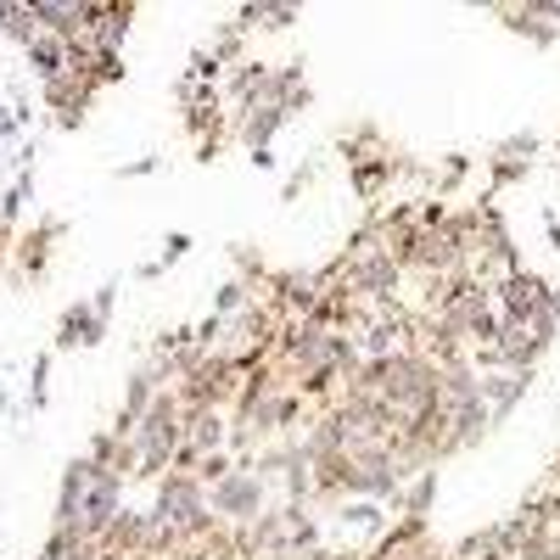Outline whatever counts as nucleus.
I'll return each instance as SVG.
<instances>
[{"mask_svg":"<svg viewBox=\"0 0 560 560\" xmlns=\"http://www.w3.org/2000/svg\"><path fill=\"white\" fill-rule=\"evenodd\" d=\"M404 482H409V471L398 465V454L387 443H370V448L342 454V499L382 504V499H398Z\"/></svg>","mask_w":560,"mask_h":560,"instance_id":"obj_1","label":"nucleus"},{"mask_svg":"<svg viewBox=\"0 0 560 560\" xmlns=\"http://www.w3.org/2000/svg\"><path fill=\"white\" fill-rule=\"evenodd\" d=\"M264 510H269V482L253 471V465H236L224 482L208 488V516L230 533H242L253 516H264Z\"/></svg>","mask_w":560,"mask_h":560,"instance_id":"obj_2","label":"nucleus"},{"mask_svg":"<svg viewBox=\"0 0 560 560\" xmlns=\"http://www.w3.org/2000/svg\"><path fill=\"white\" fill-rule=\"evenodd\" d=\"M488 298H493L499 325H527V319H538V308H544V298H549V280L522 264V269L488 280Z\"/></svg>","mask_w":560,"mask_h":560,"instance_id":"obj_3","label":"nucleus"},{"mask_svg":"<svg viewBox=\"0 0 560 560\" xmlns=\"http://www.w3.org/2000/svg\"><path fill=\"white\" fill-rule=\"evenodd\" d=\"M118 510H124V477H118V471H102V465H90V488H84L79 527H73V533H84L90 544H96V538L113 527Z\"/></svg>","mask_w":560,"mask_h":560,"instance_id":"obj_4","label":"nucleus"},{"mask_svg":"<svg viewBox=\"0 0 560 560\" xmlns=\"http://www.w3.org/2000/svg\"><path fill=\"white\" fill-rule=\"evenodd\" d=\"M62 219H39V224H28L23 236H12V264H18V280L23 287H34V280L51 269V253H57V242H62Z\"/></svg>","mask_w":560,"mask_h":560,"instance_id":"obj_5","label":"nucleus"},{"mask_svg":"<svg viewBox=\"0 0 560 560\" xmlns=\"http://www.w3.org/2000/svg\"><path fill=\"white\" fill-rule=\"evenodd\" d=\"M152 533H158L152 510H118L113 527L96 538V549L102 555H147L152 560Z\"/></svg>","mask_w":560,"mask_h":560,"instance_id":"obj_6","label":"nucleus"},{"mask_svg":"<svg viewBox=\"0 0 560 560\" xmlns=\"http://www.w3.org/2000/svg\"><path fill=\"white\" fill-rule=\"evenodd\" d=\"M163 393V382H158V370L152 364H140V370H129V387H124V409H118V420H113V438L118 443H129V432L140 427V415H147L152 409V398Z\"/></svg>","mask_w":560,"mask_h":560,"instance_id":"obj_7","label":"nucleus"},{"mask_svg":"<svg viewBox=\"0 0 560 560\" xmlns=\"http://www.w3.org/2000/svg\"><path fill=\"white\" fill-rule=\"evenodd\" d=\"M96 96H102V90H90L84 79H68V73L45 84V107L57 113V124H62V129H79V124H84V113L96 107Z\"/></svg>","mask_w":560,"mask_h":560,"instance_id":"obj_8","label":"nucleus"},{"mask_svg":"<svg viewBox=\"0 0 560 560\" xmlns=\"http://www.w3.org/2000/svg\"><path fill=\"white\" fill-rule=\"evenodd\" d=\"M527 387H533V376H504V370H499V376H482V382H477L482 409H488V427H493V432L504 427L510 415H516V404L527 398Z\"/></svg>","mask_w":560,"mask_h":560,"instance_id":"obj_9","label":"nucleus"},{"mask_svg":"<svg viewBox=\"0 0 560 560\" xmlns=\"http://www.w3.org/2000/svg\"><path fill=\"white\" fill-rule=\"evenodd\" d=\"M185 448L197 459L230 448V409H185Z\"/></svg>","mask_w":560,"mask_h":560,"instance_id":"obj_10","label":"nucleus"},{"mask_svg":"<svg viewBox=\"0 0 560 560\" xmlns=\"http://www.w3.org/2000/svg\"><path fill=\"white\" fill-rule=\"evenodd\" d=\"M129 28H135V7H102V0H90V28H84V39L96 45V51H124Z\"/></svg>","mask_w":560,"mask_h":560,"instance_id":"obj_11","label":"nucleus"},{"mask_svg":"<svg viewBox=\"0 0 560 560\" xmlns=\"http://www.w3.org/2000/svg\"><path fill=\"white\" fill-rule=\"evenodd\" d=\"M287 107H275V102H258V107H247L242 118H236V140H242V147L247 152H269L275 147V135L280 129H287Z\"/></svg>","mask_w":560,"mask_h":560,"instance_id":"obj_12","label":"nucleus"},{"mask_svg":"<svg viewBox=\"0 0 560 560\" xmlns=\"http://www.w3.org/2000/svg\"><path fill=\"white\" fill-rule=\"evenodd\" d=\"M549 7L555 0H527V7H493V18L510 28V34H522V39H538V45H555V23H549Z\"/></svg>","mask_w":560,"mask_h":560,"instance_id":"obj_13","label":"nucleus"},{"mask_svg":"<svg viewBox=\"0 0 560 560\" xmlns=\"http://www.w3.org/2000/svg\"><path fill=\"white\" fill-rule=\"evenodd\" d=\"M107 337V325L90 314V303L79 298V303H68L62 308V319H57V348H96Z\"/></svg>","mask_w":560,"mask_h":560,"instance_id":"obj_14","label":"nucleus"},{"mask_svg":"<svg viewBox=\"0 0 560 560\" xmlns=\"http://www.w3.org/2000/svg\"><path fill=\"white\" fill-rule=\"evenodd\" d=\"M264 90H269V62H258V57H242L236 62V73H230V84L219 90V96H230L242 113L247 107H258L264 102Z\"/></svg>","mask_w":560,"mask_h":560,"instance_id":"obj_15","label":"nucleus"},{"mask_svg":"<svg viewBox=\"0 0 560 560\" xmlns=\"http://www.w3.org/2000/svg\"><path fill=\"white\" fill-rule=\"evenodd\" d=\"M84 488H90V459H68V471H62V488H57V522L51 527H79V504H84Z\"/></svg>","mask_w":560,"mask_h":560,"instance_id":"obj_16","label":"nucleus"},{"mask_svg":"<svg viewBox=\"0 0 560 560\" xmlns=\"http://www.w3.org/2000/svg\"><path fill=\"white\" fill-rule=\"evenodd\" d=\"M398 504H404V522H427V516H432V504H438V465L415 471V477L398 488Z\"/></svg>","mask_w":560,"mask_h":560,"instance_id":"obj_17","label":"nucleus"},{"mask_svg":"<svg viewBox=\"0 0 560 560\" xmlns=\"http://www.w3.org/2000/svg\"><path fill=\"white\" fill-rule=\"evenodd\" d=\"M337 527H342V533H353V538H382V533H387V516H382V504L342 499V510H337Z\"/></svg>","mask_w":560,"mask_h":560,"instance_id":"obj_18","label":"nucleus"},{"mask_svg":"<svg viewBox=\"0 0 560 560\" xmlns=\"http://www.w3.org/2000/svg\"><path fill=\"white\" fill-rule=\"evenodd\" d=\"M28 62H34L39 84H51V79H62V73H68V45H62V39H51V34H39V39L28 45Z\"/></svg>","mask_w":560,"mask_h":560,"instance_id":"obj_19","label":"nucleus"},{"mask_svg":"<svg viewBox=\"0 0 560 560\" xmlns=\"http://www.w3.org/2000/svg\"><path fill=\"white\" fill-rule=\"evenodd\" d=\"M0 28H7V34L23 45V51H28V45L39 39V23H34V12H28V7H12V0H0Z\"/></svg>","mask_w":560,"mask_h":560,"instance_id":"obj_20","label":"nucleus"},{"mask_svg":"<svg viewBox=\"0 0 560 560\" xmlns=\"http://www.w3.org/2000/svg\"><path fill=\"white\" fill-rule=\"evenodd\" d=\"M247 303H253V287H247V280H236V275H230L224 287L213 292V314H219V319H236Z\"/></svg>","mask_w":560,"mask_h":560,"instance_id":"obj_21","label":"nucleus"},{"mask_svg":"<svg viewBox=\"0 0 560 560\" xmlns=\"http://www.w3.org/2000/svg\"><path fill=\"white\" fill-rule=\"evenodd\" d=\"M538 152V135L533 129H516V135H504L499 147H493V163H533Z\"/></svg>","mask_w":560,"mask_h":560,"instance_id":"obj_22","label":"nucleus"},{"mask_svg":"<svg viewBox=\"0 0 560 560\" xmlns=\"http://www.w3.org/2000/svg\"><path fill=\"white\" fill-rule=\"evenodd\" d=\"M230 471H236V454L219 448V454H202V459H197V471H191V477H197V482H202V493H208V488H213V482H224Z\"/></svg>","mask_w":560,"mask_h":560,"instance_id":"obj_23","label":"nucleus"},{"mask_svg":"<svg viewBox=\"0 0 560 560\" xmlns=\"http://www.w3.org/2000/svg\"><path fill=\"white\" fill-rule=\"evenodd\" d=\"M527 174H533V163H493V174H488V197H493V191H510V185H522ZM488 197H482V202H488Z\"/></svg>","mask_w":560,"mask_h":560,"instance_id":"obj_24","label":"nucleus"},{"mask_svg":"<svg viewBox=\"0 0 560 560\" xmlns=\"http://www.w3.org/2000/svg\"><path fill=\"white\" fill-rule=\"evenodd\" d=\"M185 253H191V236H185V230H174V236H168V242H163V253H158V258H152V269H158V275H163V269H168V264H179V258H185Z\"/></svg>","mask_w":560,"mask_h":560,"instance_id":"obj_25","label":"nucleus"},{"mask_svg":"<svg viewBox=\"0 0 560 560\" xmlns=\"http://www.w3.org/2000/svg\"><path fill=\"white\" fill-rule=\"evenodd\" d=\"M90 303V314H96L102 325H113V308H118V280H107V287L96 292V298H84Z\"/></svg>","mask_w":560,"mask_h":560,"instance_id":"obj_26","label":"nucleus"},{"mask_svg":"<svg viewBox=\"0 0 560 560\" xmlns=\"http://www.w3.org/2000/svg\"><path fill=\"white\" fill-rule=\"evenodd\" d=\"M465 174H471V158H454V163H443L438 185H443V191H459V185H465Z\"/></svg>","mask_w":560,"mask_h":560,"instance_id":"obj_27","label":"nucleus"},{"mask_svg":"<svg viewBox=\"0 0 560 560\" xmlns=\"http://www.w3.org/2000/svg\"><path fill=\"white\" fill-rule=\"evenodd\" d=\"M45 382H51V353L34 359V409H45Z\"/></svg>","mask_w":560,"mask_h":560,"instance_id":"obj_28","label":"nucleus"},{"mask_svg":"<svg viewBox=\"0 0 560 560\" xmlns=\"http://www.w3.org/2000/svg\"><path fill=\"white\" fill-rule=\"evenodd\" d=\"M314 174H319V158H308V163H298V174H292V179H287V202H292V197H298V191H303V185H308V179H314Z\"/></svg>","mask_w":560,"mask_h":560,"instance_id":"obj_29","label":"nucleus"},{"mask_svg":"<svg viewBox=\"0 0 560 560\" xmlns=\"http://www.w3.org/2000/svg\"><path fill=\"white\" fill-rule=\"evenodd\" d=\"M158 168H163L158 158H140V163H124V168H118V179H135V174H158Z\"/></svg>","mask_w":560,"mask_h":560,"instance_id":"obj_30","label":"nucleus"},{"mask_svg":"<svg viewBox=\"0 0 560 560\" xmlns=\"http://www.w3.org/2000/svg\"><path fill=\"white\" fill-rule=\"evenodd\" d=\"M12 258V230H0V264Z\"/></svg>","mask_w":560,"mask_h":560,"instance_id":"obj_31","label":"nucleus"},{"mask_svg":"<svg viewBox=\"0 0 560 560\" xmlns=\"http://www.w3.org/2000/svg\"><path fill=\"white\" fill-rule=\"evenodd\" d=\"M549 236H555V253H560V219H549Z\"/></svg>","mask_w":560,"mask_h":560,"instance_id":"obj_32","label":"nucleus"},{"mask_svg":"<svg viewBox=\"0 0 560 560\" xmlns=\"http://www.w3.org/2000/svg\"><path fill=\"white\" fill-rule=\"evenodd\" d=\"M555 140H560V135H555Z\"/></svg>","mask_w":560,"mask_h":560,"instance_id":"obj_33","label":"nucleus"}]
</instances>
